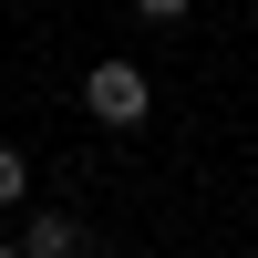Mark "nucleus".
Listing matches in <instances>:
<instances>
[{
	"mask_svg": "<svg viewBox=\"0 0 258 258\" xmlns=\"http://www.w3.org/2000/svg\"><path fill=\"white\" fill-rule=\"evenodd\" d=\"M11 207H31V165H21V145H0V217Z\"/></svg>",
	"mask_w": 258,
	"mask_h": 258,
	"instance_id": "3",
	"label": "nucleus"
},
{
	"mask_svg": "<svg viewBox=\"0 0 258 258\" xmlns=\"http://www.w3.org/2000/svg\"><path fill=\"white\" fill-rule=\"evenodd\" d=\"M83 248V217H62V207H31L21 227H0V258H73Z\"/></svg>",
	"mask_w": 258,
	"mask_h": 258,
	"instance_id": "2",
	"label": "nucleus"
},
{
	"mask_svg": "<svg viewBox=\"0 0 258 258\" xmlns=\"http://www.w3.org/2000/svg\"><path fill=\"white\" fill-rule=\"evenodd\" d=\"M197 0H135V21H186Z\"/></svg>",
	"mask_w": 258,
	"mask_h": 258,
	"instance_id": "4",
	"label": "nucleus"
},
{
	"mask_svg": "<svg viewBox=\"0 0 258 258\" xmlns=\"http://www.w3.org/2000/svg\"><path fill=\"white\" fill-rule=\"evenodd\" d=\"M0 11H11V0H0Z\"/></svg>",
	"mask_w": 258,
	"mask_h": 258,
	"instance_id": "5",
	"label": "nucleus"
},
{
	"mask_svg": "<svg viewBox=\"0 0 258 258\" xmlns=\"http://www.w3.org/2000/svg\"><path fill=\"white\" fill-rule=\"evenodd\" d=\"M83 114H93L103 135H135V124L155 114V83H145L135 62H93V73H83Z\"/></svg>",
	"mask_w": 258,
	"mask_h": 258,
	"instance_id": "1",
	"label": "nucleus"
}]
</instances>
